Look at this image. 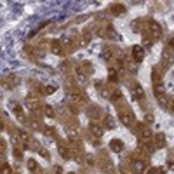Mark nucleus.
<instances>
[{
    "mask_svg": "<svg viewBox=\"0 0 174 174\" xmlns=\"http://www.w3.org/2000/svg\"><path fill=\"white\" fill-rule=\"evenodd\" d=\"M118 118L125 127H133L134 125V115L131 112H120L118 113Z\"/></svg>",
    "mask_w": 174,
    "mask_h": 174,
    "instance_id": "f257e3e1",
    "label": "nucleus"
},
{
    "mask_svg": "<svg viewBox=\"0 0 174 174\" xmlns=\"http://www.w3.org/2000/svg\"><path fill=\"white\" fill-rule=\"evenodd\" d=\"M131 165H133L134 174H143L144 169H146V162H144L143 158H134L133 162H131Z\"/></svg>",
    "mask_w": 174,
    "mask_h": 174,
    "instance_id": "f03ea898",
    "label": "nucleus"
},
{
    "mask_svg": "<svg viewBox=\"0 0 174 174\" xmlns=\"http://www.w3.org/2000/svg\"><path fill=\"white\" fill-rule=\"evenodd\" d=\"M131 54H133V58H134V61H136V63H141V61H143V58H144L143 45H133Z\"/></svg>",
    "mask_w": 174,
    "mask_h": 174,
    "instance_id": "7ed1b4c3",
    "label": "nucleus"
},
{
    "mask_svg": "<svg viewBox=\"0 0 174 174\" xmlns=\"http://www.w3.org/2000/svg\"><path fill=\"white\" fill-rule=\"evenodd\" d=\"M162 61H164V66H169L171 63H174V51L173 49L165 47L164 51H162Z\"/></svg>",
    "mask_w": 174,
    "mask_h": 174,
    "instance_id": "20e7f679",
    "label": "nucleus"
},
{
    "mask_svg": "<svg viewBox=\"0 0 174 174\" xmlns=\"http://www.w3.org/2000/svg\"><path fill=\"white\" fill-rule=\"evenodd\" d=\"M148 26H150V31H152V37L153 39H160L162 37V28H160V24L157 21H150Z\"/></svg>",
    "mask_w": 174,
    "mask_h": 174,
    "instance_id": "39448f33",
    "label": "nucleus"
},
{
    "mask_svg": "<svg viewBox=\"0 0 174 174\" xmlns=\"http://www.w3.org/2000/svg\"><path fill=\"white\" fill-rule=\"evenodd\" d=\"M75 78H77V82L80 85H85L87 84V73L82 72V68H77L75 70Z\"/></svg>",
    "mask_w": 174,
    "mask_h": 174,
    "instance_id": "423d86ee",
    "label": "nucleus"
},
{
    "mask_svg": "<svg viewBox=\"0 0 174 174\" xmlns=\"http://www.w3.org/2000/svg\"><path fill=\"white\" fill-rule=\"evenodd\" d=\"M89 131H91L92 136H96V138H101L103 136V127L101 125H98V124H89Z\"/></svg>",
    "mask_w": 174,
    "mask_h": 174,
    "instance_id": "0eeeda50",
    "label": "nucleus"
},
{
    "mask_svg": "<svg viewBox=\"0 0 174 174\" xmlns=\"http://www.w3.org/2000/svg\"><path fill=\"white\" fill-rule=\"evenodd\" d=\"M110 148H112V152H115V153H120L124 150V143L120 139H112L110 141Z\"/></svg>",
    "mask_w": 174,
    "mask_h": 174,
    "instance_id": "6e6552de",
    "label": "nucleus"
},
{
    "mask_svg": "<svg viewBox=\"0 0 174 174\" xmlns=\"http://www.w3.org/2000/svg\"><path fill=\"white\" fill-rule=\"evenodd\" d=\"M133 98H134V99H143V98H144V91H143V87H141L139 84H136V85H134Z\"/></svg>",
    "mask_w": 174,
    "mask_h": 174,
    "instance_id": "1a4fd4ad",
    "label": "nucleus"
},
{
    "mask_svg": "<svg viewBox=\"0 0 174 174\" xmlns=\"http://www.w3.org/2000/svg\"><path fill=\"white\" fill-rule=\"evenodd\" d=\"M112 12L115 16H122L124 12H125V7H124L122 4H113L112 5Z\"/></svg>",
    "mask_w": 174,
    "mask_h": 174,
    "instance_id": "9d476101",
    "label": "nucleus"
},
{
    "mask_svg": "<svg viewBox=\"0 0 174 174\" xmlns=\"http://www.w3.org/2000/svg\"><path fill=\"white\" fill-rule=\"evenodd\" d=\"M24 104H26V108H28V110H35V108H37V101H33V98H31V96L26 98Z\"/></svg>",
    "mask_w": 174,
    "mask_h": 174,
    "instance_id": "9b49d317",
    "label": "nucleus"
},
{
    "mask_svg": "<svg viewBox=\"0 0 174 174\" xmlns=\"http://www.w3.org/2000/svg\"><path fill=\"white\" fill-rule=\"evenodd\" d=\"M101 58L104 59V61H110V59L113 58V52H112V49H108V47H106V49H104V51L101 52Z\"/></svg>",
    "mask_w": 174,
    "mask_h": 174,
    "instance_id": "f8f14e48",
    "label": "nucleus"
},
{
    "mask_svg": "<svg viewBox=\"0 0 174 174\" xmlns=\"http://www.w3.org/2000/svg\"><path fill=\"white\" fill-rule=\"evenodd\" d=\"M58 152H59V155H61L64 160H66V158H70V150H68L66 146H59V148H58Z\"/></svg>",
    "mask_w": 174,
    "mask_h": 174,
    "instance_id": "ddd939ff",
    "label": "nucleus"
},
{
    "mask_svg": "<svg viewBox=\"0 0 174 174\" xmlns=\"http://www.w3.org/2000/svg\"><path fill=\"white\" fill-rule=\"evenodd\" d=\"M104 127H106V129H113V127H115L113 117H104Z\"/></svg>",
    "mask_w": 174,
    "mask_h": 174,
    "instance_id": "4468645a",
    "label": "nucleus"
},
{
    "mask_svg": "<svg viewBox=\"0 0 174 174\" xmlns=\"http://www.w3.org/2000/svg\"><path fill=\"white\" fill-rule=\"evenodd\" d=\"M44 113H45L47 118H52V117H54V110H52L49 104H44Z\"/></svg>",
    "mask_w": 174,
    "mask_h": 174,
    "instance_id": "2eb2a0df",
    "label": "nucleus"
},
{
    "mask_svg": "<svg viewBox=\"0 0 174 174\" xmlns=\"http://www.w3.org/2000/svg\"><path fill=\"white\" fill-rule=\"evenodd\" d=\"M18 138H19V139H23V141H24V144L30 141V134L24 133V131H18Z\"/></svg>",
    "mask_w": 174,
    "mask_h": 174,
    "instance_id": "dca6fc26",
    "label": "nucleus"
},
{
    "mask_svg": "<svg viewBox=\"0 0 174 174\" xmlns=\"http://www.w3.org/2000/svg\"><path fill=\"white\" fill-rule=\"evenodd\" d=\"M120 96H122V92L118 91V89H113L112 94H110V99L112 101H117V99H120Z\"/></svg>",
    "mask_w": 174,
    "mask_h": 174,
    "instance_id": "f3484780",
    "label": "nucleus"
},
{
    "mask_svg": "<svg viewBox=\"0 0 174 174\" xmlns=\"http://www.w3.org/2000/svg\"><path fill=\"white\" fill-rule=\"evenodd\" d=\"M26 164H28V169H30V171H37V169H39V164H37L35 158H30Z\"/></svg>",
    "mask_w": 174,
    "mask_h": 174,
    "instance_id": "a211bd4d",
    "label": "nucleus"
},
{
    "mask_svg": "<svg viewBox=\"0 0 174 174\" xmlns=\"http://www.w3.org/2000/svg\"><path fill=\"white\" fill-rule=\"evenodd\" d=\"M157 99H158V103H160V104H162L164 108H167V106H169V99H167V96H165V94H162V96H158Z\"/></svg>",
    "mask_w": 174,
    "mask_h": 174,
    "instance_id": "6ab92c4d",
    "label": "nucleus"
},
{
    "mask_svg": "<svg viewBox=\"0 0 174 174\" xmlns=\"http://www.w3.org/2000/svg\"><path fill=\"white\" fill-rule=\"evenodd\" d=\"M59 44H63V45H66V47H68V45H72V39H70L68 35H63L61 39H59Z\"/></svg>",
    "mask_w": 174,
    "mask_h": 174,
    "instance_id": "aec40b11",
    "label": "nucleus"
},
{
    "mask_svg": "<svg viewBox=\"0 0 174 174\" xmlns=\"http://www.w3.org/2000/svg\"><path fill=\"white\" fill-rule=\"evenodd\" d=\"M108 78H110L112 82H117V70H115V68H110V70H108Z\"/></svg>",
    "mask_w": 174,
    "mask_h": 174,
    "instance_id": "412c9836",
    "label": "nucleus"
},
{
    "mask_svg": "<svg viewBox=\"0 0 174 174\" xmlns=\"http://www.w3.org/2000/svg\"><path fill=\"white\" fill-rule=\"evenodd\" d=\"M157 144H158L160 148H162V146L165 144V136H164L162 133H160V134H157Z\"/></svg>",
    "mask_w": 174,
    "mask_h": 174,
    "instance_id": "4be33fe9",
    "label": "nucleus"
},
{
    "mask_svg": "<svg viewBox=\"0 0 174 174\" xmlns=\"http://www.w3.org/2000/svg\"><path fill=\"white\" fill-rule=\"evenodd\" d=\"M68 138H70V141H77V139H78V133L73 131V129H70V131H68Z\"/></svg>",
    "mask_w": 174,
    "mask_h": 174,
    "instance_id": "5701e85b",
    "label": "nucleus"
},
{
    "mask_svg": "<svg viewBox=\"0 0 174 174\" xmlns=\"http://www.w3.org/2000/svg\"><path fill=\"white\" fill-rule=\"evenodd\" d=\"M152 45H153V42L144 37V39H143V49H152Z\"/></svg>",
    "mask_w": 174,
    "mask_h": 174,
    "instance_id": "b1692460",
    "label": "nucleus"
},
{
    "mask_svg": "<svg viewBox=\"0 0 174 174\" xmlns=\"http://www.w3.org/2000/svg\"><path fill=\"white\" fill-rule=\"evenodd\" d=\"M141 138H143V139H148V138H150V136H152V131H150V129H141Z\"/></svg>",
    "mask_w": 174,
    "mask_h": 174,
    "instance_id": "393cba45",
    "label": "nucleus"
},
{
    "mask_svg": "<svg viewBox=\"0 0 174 174\" xmlns=\"http://www.w3.org/2000/svg\"><path fill=\"white\" fill-rule=\"evenodd\" d=\"M10 106H12V110H14V113H16L18 117H21V113H23V110H21L19 106H18L16 103H10Z\"/></svg>",
    "mask_w": 174,
    "mask_h": 174,
    "instance_id": "a878e982",
    "label": "nucleus"
},
{
    "mask_svg": "<svg viewBox=\"0 0 174 174\" xmlns=\"http://www.w3.org/2000/svg\"><path fill=\"white\" fill-rule=\"evenodd\" d=\"M52 52H54V54H61V47H59V42H54V44H52Z\"/></svg>",
    "mask_w": 174,
    "mask_h": 174,
    "instance_id": "bb28decb",
    "label": "nucleus"
},
{
    "mask_svg": "<svg viewBox=\"0 0 174 174\" xmlns=\"http://www.w3.org/2000/svg\"><path fill=\"white\" fill-rule=\"evenodd\" d=\"M54 91H56L54 85H45V87H44V92H45V94H52Z\"/></svg>",
    "mask_w": 174,
    "mask_h": 174,
    "instance_id": "cd10ccee",
    "label": "nucleus"
},
{
    "mask_svg": "<svg viewBox=\"0 0 174 174\" xmlns=\"http://www.w3.org/2000/svg\"><path fill=\"white\" fill-rule=\"evenodd\" d=\"M108 33H110V37H112V39H120V37L117 35V31L113 30L112 26H108Z\"/></svg>",
    "mask_w": 174,
    "mask_h": 174,
    "instance_id": "c85d7f7f",
    "label": "nucleus"
},
{
    "mask_svg": "<svg viewBox=\"0 0 174 174\" xmlns=\"http://www.w3.org/2000/svg\"><path fill=\"white\" fill-rule=\"evenodd\" d=\"M148 174H164V171L162 169H157V167H153V169H150V173Z\"/></svg>",
    "mask_w": 174,
    "mask_h": 174,
    "instance_id": "c756f323",
    "label": "nucleus"
},
{
    "mask_svg": "<svg viewBox=\"0 0 174 174\" xmlns=\"http://www.w3.org/2000/svg\"><path fill=\"white\" fill-rule=\"evenodd\" d=\"M2 174H10V167L9 165H5V164L2 165Z\"/></svg>",
    "mask_w": 174,
    "mask_h": 174,
    "instance_id": "7c9ffc66",
    "label": "nucleus"
},
{
    "mask_svg": "<svg viewBox=\"0 0 174 174\" xmlns=\"http://www.w3.org/2000/svg\"><path fill=\"white\" fill-rule=\"evenodd\" d=\"M10 143L14 144V146H19V139H18L16 136H10Z\"/></svg>",
    "mask_w": 174,
    "mask_h": 174,
    "instance_id": "2f4dec72",
    "label": "nucleus"
},
{
    "mask_svg": "<svg viewBox=\"0 0 174 174\" xmlns=\"http://www.w3.org/2000/svg\"><path fill=\"white\" fill-rule=\"evenodd\" d=\"M144 118H146V122H153V117H152V115H146Z\"/></svg>",
    "mask_w": 174,
    "mask_h": 174,
    "instance_id": "473e14b6",
    "label": "nucleus"
},
{
    "mask_svg": "<svg viewBox=\"0 0 174 174\" xmlns=\"http://www.w3.org/2000/svg\"><path fill=\"white\" fill-rule=\"evenodd\" d=\"M85 160H87V165H92V164H94V160H92L91 157H87V158H85Z\"/></svg>",
    "mask_w": 174,
    "mask_h": 174,
    "instance_id": "72a5a7b5",
    "label": "nucleus"
},
{
    "mask_svg": "<svg viewBox=\"0 0 174 174\" xmlns=\"http://www.w3.org/2000/svg\"><path fill=\"white\" fill-rule=\"evenodd\" d=\"M40 155H42V157H47V158H49V153H47L45 150H40Z\"/></svg>",
    "mask_w": 174,
    "mask_h": 174,
    "instance_id": "f704fd0d",
    "label": "nucleus"
},
{
    "mask_svg": "<svg viewBox=\"0 0 174 174\" xmlns=\"http://www.w3.org/2000/svg\"><path fill=\"white\" fill-rule=\"evenodd\" d=\"M54 173H56V174H61V167H59V165H58V167H56V169H54Z\"/></svg>",
    "mask_w": 174,
    "mask_h": 174,
    "instance_id": "c9c22d12",
    "label": "nucleus"
},
{
    "mask_svg": "<svg viewBox=\"0 0 174 174\" xmlns=\"http://www.w3.org/2000/svg\"><path fill=\"white\" fill-rule=\"evenodd\" d=\"M14 155H16V157H21V155H23V153H21L19 150H14Z\"/></svg>",
    "mask_w": 174,
    "mask_h": 174,
    "instance_id": "e433bc0d",
    "label": "nucleus"
},
{
    "mask_svg": "<svg viewBox=\"0 0 174 174\" xmlns=\"http://www.w3.org/2000/svg\"><path fill=\"white\" fill-rule=\"evenodd\" d=\"M169 169H173L174 171V162H169Z\"/></svg>",
    "mask_w": 174,
    "mask_h": 174,
    "instance_id": "4c0bfd02",
    "label": "nucleus"
},
{
    "mask_svg": "<svg viewBox=\"0 0 174 174\" xmlns=\"http://www.w3.org/2000/svg\"><path fill=\"white\" fill-rule=\"evenodd\" d=\"M173 106H174V99H173Z\"/></svg>",
    "mask_w": 174,
    "mask_h": 174,
    "instance_id": "58836bf2",
    "label": "nucleus"
},
{
    "mask_svg": "<svg viewBox=\"0 0 174 174\" xmlns=\"http://www.w3.org/2000/svg\"><path fill=\"white\" fill-rule=\"evenodd\" d=\"M70 174H73V173H70Z\"/></svg>",
    "mask_w": 174,
    "mask_h": 174,
    "instance_id": "ea45409f",
    "label": "nucleus"
}]
</instances>
